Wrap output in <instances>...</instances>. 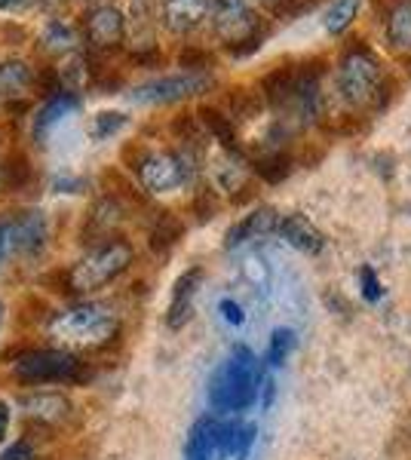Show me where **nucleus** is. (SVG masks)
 Segmentation results:
<instances>
[{
    "label": "nucleus",
    "instance_id": "obj_1",
    "mask_svg": "<svg viewBox=\"0 0 411 460\" xmlns=\"http://www.w3.org/2000/svg\"><path fill=\"white\" fill-rule=\"evenodd\" d=\"M261 390V359L249 347H237L209 377V405L221 414L246 411Z\"/></svg>",
    "mask_w": 411,
    "mask_h": 460
},
{
    "label": "nucleus",
    "instance_id": "obj_2",
    "mask_svg": "<svg viewBox=\"0 0 411 460\" xmlns=\"http://www.w3.org/2000/svg\"><path fill=\"white\" fill-rule=\"evenodd\" d=\"M49 335L74 350H99L121 335V319L104 304H77L52 319Z\"/></svg>",
    "mask_w": 411,
    "mask_h": 460
},
{
    "label": "nucleus",
    "instance_id": "obj_3",
    "mask_svg": "<svg viewBox=\"0 0 411 460\" xmlns=\"http://www.w3.org/2000/svg\"><path fill=\"white\" fill-rule=\"evenodd\" d=\"M132 258L136 252L126 240L114 236L108 243H99L80 258L77 264L68 270V292L74 295H89V292H99L108 283H114L117 277H123L130 270Z\"/></svg>",
    "mask_w": 411,
    "mask_h": 460
},
{
    "label": "nucleus",
    "instance_id": "obj_4",
    "mask_svg": "<svg viewBox=\"0 0 411 460\" xmlns=\"http://www.w3.org/2000/svg\"><path fill=\"white\" fill-rule=\"evenodd\" d=\"M384 84V71L375 53L365 47L347 49L338 65V93L350 108H365L378 102V86Z\"/></svg>",
    "mask_w": 411,
    "mask_h": 460
},
{
    "label": "nucleus",
    "instance_id": "obj_5",
    "mask_svg": "<svg viewBox=\"0 0 411 460\" xmlns=\"http://www.w3.org/2000/svg\"><path fill=\"white\" fill-rule=\"evenodd\" d=\"M16 377L25 384H84L89 368L68 350H28L19 356Z\"/></svg>",
    "mask_w": 411,
    "mask_h": 460
},
{
    "label": "nucleus",
    "instance_id": "obj_6",
    "mask_svg": "<svg viewBox=\"0 0 411 460\" xmlns=\"http://www.w3.org/2000/svg\"><path fill=\"white\" fill-rule=\"evenodd\" d=\"M136 172L145 184V190L151 194H166V190H178L197 175V166H193V154L191 151H160V154H145L138 160Z\"/></svg>",
    "mask_w": 411,
    "mask_h": 460
},
{
    "label": "nucleus",
    "instance_id": "obj_7",
    "mask_svg": "<svg viewBox=\"0 0 411 460\" xmlns=\"http://www.w3.org/2000/svg\"><path fill=\"white\" fill-rule=\"evenodd\" d=\"M209 86H212V77L206 74H175V77H156L136 86L130 99L136 105H172V102H184L191 95L206 93Z\"/></svg>",
    "mask_w": 411,
    "mask_h": 460
},
{
    "label": "nucleus",
    "instance_id": "obj_8",
    "mask_svg": "<svg viewBox=\"0 0 411 460\" xmlns=\"http://www.w3.org/2000/svg\"><path fill=\"white\" fill-rule=\"evenodd\" d=\"M212 10V25L219 37L228 47H237L243 40H252V37H261L258 34V16L252 13L249 0H212L209 4Z\"/></svg>",
    "mask_w": 411,
    "mask_h": 460
},
{
    "label": "nucleus",
    "instance_id": "obj_9",
    "mask_svg": "<svg viewBox=\"0 0 411 460\" xmlns=\"http://www.w3.org/2000/svg\"><path fill=\"white\" fill-rule=\"evenodd\" d=\"M84 34L95 49H114L126 34V16L117 6H95L86 16Z\"/></svg>",
    "mask_w": 411,
    "mask_h": 460
},
{
    "label": "nucleus",
    "instance_id": "obj_10",
    "mask_svg": "<svg viewBox=\"0 0 411 460\" xmlns=\"http://www.w3.org/2000/svg\"><path fill=\"white\" fill-rule=\"evenodd\" d=\"M273 234H280L282 240H286L295 252H301V255H319V252L326 249L323 230L313 225L310 218H304V215H298V212L282 215V218L276 221Z\"/></svg>",
    "mask_w": 411,
    "mask_h": 460
},
{
    "label": "nucleus",
    "instance_id": "obj_11",
    "mask_svg": "<svg viewBox=\"0 0 411 460\" xmlns=\"http://www.w3.org/2000/svg\"><path fill=\"white\" fill-rule=\"evenodd\" d=\"M10 234H13V246H16V252H22V255H40L49 240L47 215L40 209L19 212L16 218H10Z\"/></svg>",
    "mask_w": 411,
    "mask_h": 460
},
{
    "label": "nucleus",
    "instance_id": "obj_12",
    "mask_svg": "<svg viewBox=\"0 0 411 460\" xmlns=\"http://www.w3.org/2000/svg\"><path fill=\"white\" fill-rule=\"evenodd\" d=\"M121 225H123V206L117 203L114 197H102L99 203L89 209L86 225H84V230H80V236H84V243L99 246V243L114 240V234Z\"/></svg>",
    "mask_w": 411,
    "mask_h": 460
},
{
    "label": "nucleus",
    "instance_id": "obj_13",
    "mask_svg": "<svg viewBox=\"0 0 411 460\" xmlns=\"http://www.w3.org/2000/svg\"><path fill=\"white\" fill-rule=\"evenodd\" d=\"M19 408L28 420L43 424V427L65 424L74 411V405L62 396V393H31V396H22Z\"/></svg>",
    "mask_w": 411,
    "mask_h": 460
},
{
    "label": "nucleus",
    "instance_id": "obj_14",
    "mask_svg": "<svg viewBox=\"0 0 411 460\" xmlns=\"http://www.w3.org/2000/svg\"><path fill=\"white\" fill-rule=\"evenodd\" d=\"M200 279H203V270H200V267H191V270H184L182 277L175 279V286H172V301H169V310H166L169 329H184V325L191 323L193 298H197Z\"/></svg>",
    "mask_w": 411,
    "mask_h": 460
},
{
    "label": "nucleus",
    "instance_id": "obj_15",
    "mask_svg": "<svg viewBox=\"0 0 411 460\" xmlns=\"http://www.w3.org/2000/svg\"><path fill=\"white\" fill-rule=\"evenodd\" d=\"M276 221H280V215H276V209H271V206L252 209L249 215H243V218L237 221V225L228 227V234H224V249H240L243 243L255 240V236L273 234Z\"/></svg>",
    "mask_w": 411,
    "mask_h": 460
},
{
    "label": "nucleus",
    "instance_id": "obj_16",
    "mask_svg": "<svg viewBox=\"0 0 411 460\" xmlns=\"http://www.w3.org/2000/svg\"><path fill=\"white\" fill-rule=\"evenodd\" d=\"M209 13V0H163V19L175 34H188Z\"/></svg>",
    "mask_w": 411,
    "mask_h": 460
},
{
    "label": "nucleus",
    "instance_id": "obj_17",
    "mask_svg": "<svg viewBox=\"0 0 411 460\" xmlns=\"http://www.w3.org/2000/svg\"><path fill=\"white\" fill-rule=\"evenodd\" d=\"M219 455V418L206 414L191 427L184 442V460H212Z\"/></svg>",
    "mask_w": 411,
    "mask_h": 460
},
{
    "label": "nucleus",
    "instance_id": "obj_18",
    "mask_svg": "<svg viewBox=\"0 0 411 460\" xmlns=\"http://www.w3.org/2000/svg\"><path fill=\"white\" fill-rule=\"evenodd\" d=\"M80 108V99L77 95H68V93H58V95H52V99L47 102V108L37 114V120H34V138L37 142H47V132L56 126L62 117H68L74 114V111Z\"/></svg>",
    "mask_w": 411,
    "mask_h": 460
},
{
    "label": "nucleus",
    "instance_id": "obj_19",
    "mask_svg": "<svg viewBox=\"0 0 411 460\" xmlns=\"http://www.w3.org/2000/svg\"><path fill=\"white\" fill-rule=\"evenodd\" d=\"M295 80H298L295 68H273L261 80V99H264V105L280 111L291 99V93H295Z\"/></svg>",
    "mask_w": 411,
    "mask_h": 460
},
{
    "label": "nucleus",
    "instance_id": "obj_20",
    "mask_svg": "<svg viewBox=\"0 0 411 460\" xmlns=\"http://www.w3.org/2000/svg\"><path fill=\"white\" fill-rule=\"evenodd\" d=\"M197 120H200V126L209 132V136L219 142L224 151H237V129H234V120H230L224 111H219V108H209V105H203L197 111Z\"/></svg>",
    "mask_w": 411,
    "mask_h": 460
},
{
    "label": "nucleus",
    "instance_id": "obj_21",
    "mask_svg": "<svg viewBox=\"0 0 411 460\" xmlns=\"http://www.w3.org/2000/svg\"><path fill=\"white\" fill-rule=\"evenodd\" d=\"M215 181H219L221 190L234 194V190H246V178H249V166L243 163L240 151H224V157L215 163L212 169Z\"/></svg>",
    "mask_w": 411,
    "mask_h": 460
},
{
    "label": "nucleus",
    "instance_id": "obj_22",
    "mask_svg": "<svg viewBox=\"0 0 411 460\" xmlns=\"http://www.w3.org/2000/svg\"><path fill=\"white\" fill-rule=\"evenodd\" d=\"M291 169H295V160H291L289 151H267V154H261V157L252 160V172L267 184L286 181V178L291 175Z\"/></svg>",
    "mask_w": 411,
    "mask_h": 460
},
{
    "label": "nucleus",
    "instance_id": "obj_23",
    "mask_svg": "<svg viewBox=\"0 0 411 460\" xmlns=\"http://www.w3.org/2000/svg\"><path fill=\"white\" fill-rule=\"evenodd\" d=\"M34 86V68L22 58H10L0 65V93L4 95H25Z\"/></svg>",
    "mask_w": 411,
    "mask_h": 460
},
{
    "label": "nucleus",
    "instance_id": "obj_24",
    "mask_svg": "<svg viewBox=\"0 0 411 460\" xmlns=\"http://www.w3.org/2000/svg\"><path fill=\"white\" fill-rule=\"evenodd\" d=\"M182 234H184L182 221H178L172 212H160L154 221V227H151V240L147 243H151V249L156 252V255H166V252L182 240Z\"/></svg>",
    "mask_w": 411,
    "mask_h": 460
},
{
    "label": "nucleus",
    "instance_id": "obj_25",
    "mask_svg": "<svg viewBox=\"0 0 411 460\" xmlns=\"http://www.w3.org/2000/svg\"><path fill=\"white\" fill-rule=\"evenodd\" d=\"M387 40L396 49H411V0H399L387 16Z\"/></svg>",
    "mask_w": 411,
    "mask_h": 460
},
{
    "label": "nucleus",
    "instance_id": "obj_26",
    "mask_svg": "<svg viewBox=\"0 0 411 460\" xmlns=\"http://www.w3.org/2000/svg\"><path fill=\"white\" fill-rule=\"evenodd\" d=\"M40 47L47 49L49 56L58 53H71L77 47V31L71 25H65L62 19H49V25L40 31Z\"/></svg>",
    "mask_w": 411,
    "mask_h": 460
},
{
    "label": "nucleus",
    "instance_id": "obj_27",
    "mask_svg": "<svg viewBox=\"0 0 411 460\" xmlns=\"http://www.w3.org/2000/svg\"><path fill=\"white\" fill-rule=\"evenodd\" d=\"M356 13H360V0H335L332 6L326 10V31L328 34H344L350 25H353Z\"/></svg>",
    "mask_w": 411,
    "mask_h": 460
},
{
    "label": "nucleus",
    "instance_id": "obj_28",
    "mask_svg": "<svg viewBox=\"0 0 411 460\" xmlns=\"http://www.w3.org/2000/svg\"><path fill=\"white\" fill-rule=\"evenodd\" d=\"M228 105H230L228 111L230 120H252L264 108V99H261V93H252V89H234Z\"/></svg>",
    "mask_w": 411,
    "mask_h": 460
},
{
    "label": "nucleus",
    "instance_id": "obj_29",
    "mask_svg": "<svg viewBox=\"0 0 411 460\" xmlns=\"http://www.w3.org/2000/svg\"><path fill=\"white\" fill-rule=\"evenodd\" d=\"M56 77H58V89H62V93L77 95L86 84V62L80 56H74L56 71Z\"/></svg>",
    "mask_w": 411,
    "mask_h": 460
},
{
    "label": "nucleus",
    "instance_id": "obj_30",
    "mask_svg": "<svg viewBox=\"0 0 411 460\" xmlns=\"http://www.w3.org/2000/svg\"><path fill=\"white\" fill-rule=\"evenodd\" d=\"M31 178V166H28L25 157H13L6 160V166H0V188H25V181Z\"/></svg>",
    "mask_w": 411,
    "mask_h": 460
},
{
    "label": "nucleus",
    "instance_id": "obj_31",
    "mask_svg": "<svg viewBox=\"0 0 411 460\" xmlns=\"http://www.w3.org/2000/svg\"><path fill=\"white\" fill-rule=\"evenodd\" d=\"M291 347H295V332L291 329H276L271 338V350H267V362L271 366H282L289 359Z\"/></svg>",
    "mask_w": 411,
    "mask_h": 460
},
{
    "label": "nucleus",
    "instance_id": "obj_32",
    "mask_svg": "<svg viewBox=\"0 0 411 460\" xmlns=\"http://www.w3.org/2000/svg\"><path fill=\"white\" fill-rule=\"evenodd\" d=\"M123 126H126V114H121V111H102V114H95V120H93V136L111 138L114 132H121Z\"/></svg>",
    "mask_w": 411,
    "mask_h": 460
},
{
    "label": "nucleus",
    "instance_id": "obj_33",
    "mask_svg": "<svg viewBox=\"0 0 411 460\" xmlns=\"http://www.w3.org/2000/svg\"><path fill=\"white\" fill-rule=\"evenodd\" d=\"M193 212H197L200 221H212L215 212H219V194H215L212 188L197 190V197H193Z\"/></svg>",
    "mask_w": 411,
    "mask_h": 460
},
{
    "label": "nucleus",
    "instance_id": "obj_34",
    "mask_svg": "<svg viewBox=\"0 0 411 460\" xmlns=\"http://www.w3.org/2000/svg\"><path fill=\"white\" fill-rule=\"evenodd\" d=\"M182 68H193V71H203V68H209L212 65V56L209 53H203V49H184L182 53Z\"/></svg>",
    "mask_w": 411,
    "mask_h": 460
},
{
    "label": "nucleus",
    "instance_id": "obj_35",
    "mask_svg": "<svg viewBox=\"0 0 411 460\" xmlns=\"http://www.w3.org/2000/svg\"><path fill=\"white\" fill-rule=\"evenodd\" d=\"M13 255H16V246H13L10 221H0V270H4Z\"/></svg>",
    "mask_w": 411,
    "mask_h": 460
},
{
    "label": "nucleus",
    "instance_id": "obj_36",
    "mask_svg": "<svg viewBox=\"0 0 411 460\" xmlns=\"http://www.w3.org/2000/svg\"><path fill=\"white\" fill-rule=\"evenodd\" d=\"M255 424H240V436H237V460H246V455H249L252 442H255Z\"/></svg>",
    "mask_w": 411,
    "mask_h": 460
},
{
    "label": "nucleus",
    "instance_id": "obj_37",
    "mask_svg": "<svg viewBox=\"0 0 411 460\" xmlns=\"http://www.w3.org/2000/svg\"><path fill=\"white\" fill-rule=\"evenodd\" d=\"M360 279H362V295L369 301H378L380 298V283H378V277H375V270H371L369 264L360 270Z\"/></svg>",
    "mask_w": 411,
    "mask_h": 460
},
{
    "label": "nucleus",
    "instance_id": "obj_38",
    "mask_svg": "<svg viewBox=\"0 0 411 460\" xmlns=\"http://www.w3.org/2000/svg\"><path fill=\"white\" fill-rule=\"evenodd\" d=\"M313 4L317 0H282L280 6H276V13H282V16H301V13H308V10H313Z\"/></svg>",
    "mask_w": 411,
    "mask_h": 460
},
{
    "label": "nucleus",
    "instance_id": "obj_39",
    "mask_svg": "<svg viewBox=\"0 0 411 460\" xmlns=\"http://www.w3.org/2000/svg\"><path fill=\"white\" fill-rule=\"evenodd\" d=\"M31 455H34V448L22 439V442L13 445V448H6L4 455H0V460H31Z\"/></svg>",
    "mask_w": 411,
    "mask_h": 460
},
{
    "label": "nucleus",
    "instance_id": "obj_40",
    "mask_svg": "<svg viewBox=\"0 0 411 460\" xmlns=\"http://www.w3.org/2000/svg\"><path fill=\"white\" fill-rule=\"evenodd\" d=\"M221 314H224V319H228L230 325H243V310H240V304L221 301Z\"/></svg>",
    "mask_w": 411,
    "mask_h": 460
},
{
    "label": "nucleus",
    "instance_id": "obj_41",
    "mask_svg": "<svg viewBox=\"0 0 411 460\" xmlns=\"http://www.w3.org/2000/svg\"><path fill=\"white\" fill-rule=\"evenodd\" d=\"M84 184L86 181H80V178H56V188L62 190V194H77Z\"/></svg>",
    "mask_w": 411,
    "mask_h": 460
},
{
    "label": "nucleus",
    "instance_id": "obj_42",
    "mask_svg": "<svg viewBox=\"0 0 411 460\" xmlns=\"http://www.w3.org/2000/svg\"><path fill=\"white\" fill-rule=\"evenodd\" d=\"M28 6H34V0H0V10L4 13H22Z\"/></svg>",
    "mask_w": 411,
    "mask_h": 460
},
{
    "label": "nucleus",
    "instance_id": "obj_43",
    "mask_svg": "<svg viewBox=\"0 0 411 460\" xmlns=\"http://www.w3.org/2000/svg\"><path fill=\"white\" fill-rule=\"evenodd\" d=\"M6 427H10V405L0 399V439L6 436Z\"/></svg>",
    "mask_w": 411,
    "mask_h": 460
},
{
    "label": "nucleus",
    "instance_id": "obj_44",
    "mask_svg": "<svg viewBox=\"0 0 411 460\" xmlns=\"http://www.w3.org/2000/svg\"><path fill=\"white\" fill-rule=\"evenodd\" d=\"M0 323H4V304H0Z\"/></svg>",
    "mask_w": 411,
    "mask_h": 460
},
{
    "label": "nucleus",
    "instance_id": "obj_45",
    "mask_svg": "<svg viewBox=\"0 0 411 460\" xmlns=\"http://www.w3.org/2000/svg\"><path fill=\"white\" fill-rule=\"evenodd\" d=\"M264 4H271V0H264Z\"/></svg>",
    "mask_w": 411,
    "mask_h": 460
}]
</instances>
